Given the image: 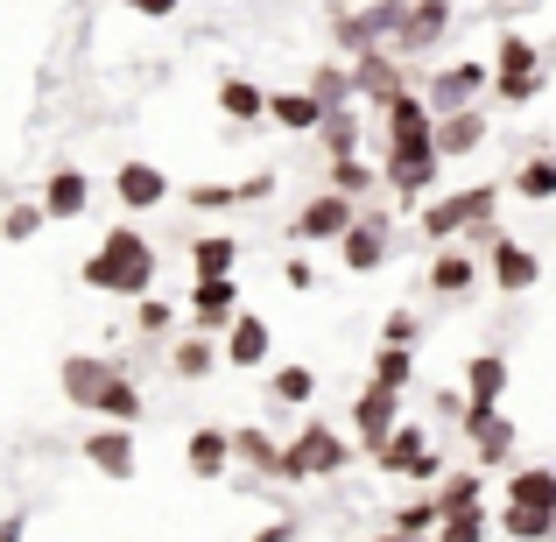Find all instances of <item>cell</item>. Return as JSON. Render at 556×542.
<instances>
[{
  "label": "cell",
  "mask_w": 556,
  "mask_h": 542,
  "mask_svg": "<svg viewBox=\"0 0 556 542\" xmlns=\"http://www.w3.org/2000/svg\"><path fill=\"white\" fill-rule=\"evenodd\" d=\"M121 8H135L141 22H169V14H177L184 0H121Z\"/></svg>",
  "instance_id": "f907efd6"
},
{
  "label": "cell",
  "mask_w": 556,
  "mask_h": 542,
  "mask_svg": "<svg viewBox=\"0 0 556 542\" xmlns=\"http://www.w3.org/2000/svg\"><path fill=\"white\" fill-rule=\"evenodd\" d=\"M380 177L394 184V198H402V204H422L437 184H444V163H437L430 149H416V155H388V163H380Z\"/></svg>",
  "instance_id": "e0dca14e"
},
{
  "label": "cell",
  "mask_w": 556,
  "mask_h": 542,
  "mask_svg": "<svg viewBox=\"0 0 556 542\" xmlns=\"http://www.w3.org/2000/svg\"><path fill=\"white\" fill-rule=\"evenodd\" d=\"M472 282H479V261L465 254L458 240H451V247H437L430 282H422V289H437V297H472Z\"/></svg>",
  "instance_id": "d4e9b609"
},
{
  "label": "cell",
  "mask_w": 556,
  "mask_h": 542,
  "mask_svg": "<svg viewBox=\"0 0 556 542\" xmlns=\"http://www.w3.org/2000/svg\"><path fill=\"white\" fill-rule=\"evenodd\" d=\"M275 177H247V184H190V204L198 212H232V204H254V198H268Z\"/></svg>",
  "instance_id": "f546056e"
},
{
  "label": "cell",
  "mask_w": 556,
  "mask_h": 542,
  "mask_svg": "<svg viewBox=\"0 0 556 542\" xmlns=\"http://www.w3.org/2000/svg\"><path fill=\"white\" fill-rule=\"evenodd\" d=\"M331 247H339L345 275H374V268H388V212H353V226H345Z\"/></svg>",
  "instance_id": "9c48e42d"
},
{
  "label": "cell",
  "mask_w": 556,
  "mask_h": 542,
  "mask_svg": "<svg viewBox=\"0 0 556 542\" xmlns=\"http://www.w3.org/2000/svg\"><path fill=\"white\" fill-rule=\"evenodd\" d=\"M36 232H42V212H36V204H8V212H0V240L22 247V240H36Z\"/></svg>",
  "instance_id": "7dc6e473"
},
{
  "label": "cell",
  "mask_w": 556,
  "mask_h": 542,
  "mask_svg": "<svg viewBox=\"0 0 556 542\" xmlns=\"http://www.w3.org/2000/svg\"><path fill=\"white\" fill-rule=\"evenodd\" d=\"M184 465H190V479H226V465H232V444H226V430H218V423L190 430V444H184Z\"/></svg>",
  "instance_id": "f1b7e54d"
},
{
  "label": "cell",
  "mask_w": 556,
  "mask_h": 542,
  "mask_svg": "<svg viewBox=\"0 0 556 542\" xmlns=\"http://www.w3.org/2000/svg\"><path fill=\"white\" fill-rule=\"evenodd\" d=\"M339 42H345V50H367V28H359V14H339Z\"/></svg>",
  "instance_id": "816d5d0a"
},
{
  "label": "cell",
  "mask_w": 556,
  "mask_h": 542,
  "mask_svg": "<svg viewBox=\"0 0 556 542\" xmlns=\"http://www.w3.org/2000/svg\"><path fill=\"white\" fill-rule=\"evenodd\" d=\"M479 92H486V64H437L422 106H430V113H451V106H472Z\"/></svg>",
  "instance_id": "d6986e66"
},
{
  "label": "cell",
  "mask_w": 556,
  "mask_h": 542,
  "mask_svg": "<svg viewBox=\"0 0 556 542\" xmlns=\"http://www.w3.org/2000/svg\"><path fill=\"white\" fill-rule=\"evenodd\" d=\"M345 465H353V444H345L331 423H303V430L282 444L275 479H282V487H303V479H339Z\"/></svg>",
  "instance_id": "7a4b0ae2"
},
{
  "label": "cell",
  "mask_w": 556,
  "mask_h": 542,
  "mask_svg": "<svg viewBox=\"0 0 556 542\" xmlns=\"http://www.w3.org/2000/svg\"><path fill=\"white\" fill-rule=\"evenodd\" d=\"M240 268V240L232 232H198L190 240V275H232Z\"/></svg>",
  "instance_id": "d6a6232c"
},
{
  "label": "cell",
  "mask_w": 556,
  "mask_h": 542,
  "mask_svg": "<svg viewBox=\"0 0 556 542\" xmlns=\"http://www.w3.org/2000/svg\"><path fill=\"white\" fill-rule=\"evenodd\" d=\"M444 28H451V0H408V8H402V28H394V42H402V50H430Z\"/></svg>",
  "instance_id": "44dd1931"
},
{
  "label": "cell",
  "mask_w": 556,
  "mask_h": 542,
  "mask_svg": "<svg viewBox=\"0 0 556 542\" xmlns=\"http://www.w3.org/2000/svg\"><path fill=\"white\" fill-rule=\"evenodd\" d=\"M303 92H311L317 106H345V99H353V71H345V64H317Z\"/></svg>",
  "instance_id": "7bdbcfd3"
},
{
  "label": "cell",
  "mask_w": 556,
  "mask_h": 542,
  "mask_svg": "<svg viewBox=\"0 0 556 542\" xmlns=\"http://www.w3.org/2000/svg\"><path fill=\"white\" fill-rule=\"evenodd\" d=\"M515 8H543V0H507V14H515Z\"/></svg>",
  "instance_id": "6f0895ef"
},
{
  "label": "cell",
  "mask_w": 556,
  "mask_h": 542,
  "mask_svg": "<svg viewBox=\"0 0 556 542\" xmlns=\"http://www.w3.org/2000/svg\"><path fill=\"white\" fill-rule=\"evenodd\" d=\"M493 529L515 535V542H549L556 535V515H543V507H501V515H493Z\"/></svg>",
  "instance_id": "74e56055"
},
{
  "label": "cell",
  "mask_w": 556,
  "mask_h": 542,
  "mask_svg": "<svg viewBox=\"0 0 556 542\" xmlns=\"http://www.w3.org/2000/svg\"><path fill=\"white\" fill-rule=\"evenodd\" d=\"M507 380H515V366H507V353H472L465 360V402H493L501 408V394H507Z\"/></svg>",
  "instance_id": "cb8c5ba5"
},
{
  "label": "cell",
  "mask_w": 556,
  "mask_h": 542,
  "mask_svg": "<svg viewBox=\"0 0 556 542\" xmlns=\"http://www.w3.org/2000/svg\"><path fill=\"white\" fill-rule=\"evenodd\" d=\"M458 408H465V394H458V388L437 394V416H444V423H458Z\"/></svg>",
  "instance_id": "db71d44e"
},
{
  "label": "cell",
  "mask_w": 556,
  "mask_h": 542,
  "mask_svg": "<svg viewBox=\"0 0 556 542\" xmlns=\"http://www.w3.org/2000/svg\"><path fill=\"white\" fill-rule=\"evenodd\" d=\"M155 268H163V261H155V240H149V232L113 226L106 240L85 254L78 282L99 289V297H127V303H135V297H149V289H155Z\"/></svg>",
  "instance_id": "6da1fadb"
},
{
  "label": "cell",
  "mask_w": 556,
  "mask_h": 542,
  "mask_svg": "<svg viewBox=\"0 0 556 542\" xmlns=\"http://www.w3.org/2000/svg\"><path fill=\"white\" fill-rule=\"evenodd\" d=\"M325 177H331L325 190H339V198H353V204H359V198H374L380 169L367 163V155H331V169H325Z\"/></svg>",
  "instance_id": "836d02e7"
},
{
  "label": "cell",
  "mask_w": 556,
  "mask_h": 542,
  "mask_svg": "<svg viewBox=\"0 0 556 542\" xmlns=\"http://www.w3.org/2000/svg\"><path fill=\"white\" fill-rule=\"evenodd\" d=\"M501 507H543V515H556V472L549 465H515L501 487Z\"/></svg>",
  "instance_id": "7402d4cb"
},
{
  "label": "cell",
  "mask_w": 556,
  "mask_h": 542,
  "mask_svg": "<svg viewBox=\"0 0 556 542\" xmlns=\"http://www.w3.org/2000/svg\"><path fill=\"white\" fill-rule=\"evenodd\" d=\"M367 458L380 465V472H394V479H416V487H437V472H444V458H437V444H430L422 423H394Z\"/></svg>",
  "instance_id": "277c9868"
},
{
  "label": "cell",
  "mask_w": 556,
  "mask_h": 542,
  "mask_svg": "<svg viewBox=\"0 0 556 542\" xmlns=\"http://www.w3.org/2000/svg\"><path fill=\"white\" fill-rule=\"evenodd\" d=\"M261 85L254 78H218V113H226V121H261Z\"/></svg>",
  "instance_id": "ab89813d"
},
{
  "label": "cell",
  "mask_w": 556,
  "mask_h": 542,
  "mask_svg": "<svg viewBox=\"0 0 556 542\" xmlns=\"http://www.w3.org/2000/svg\"><path fill=\"white\" fill-rule=\"evenodd\" d=\"M268 402H275V408L317 402V374H311V366H275V374H268Z\"/></svg>",
  "instance_id": "e575fe53"
},
{
  "label": "cell",
  "mask_w": 556,
  "mask_h": 542,
  "mask_svg": "<svg viewBox=\"0 0 556 542\" xmlns=\"http://www.w3.org/2000/svg\"><path fill=\"white\" fill-rule=\"evenodd\" d=\"M416 311H388V325H380V345H416Z\"/></svg>",
  "instance_id": "c3c4849f"
},
{
  "label": "cell",
  "mask_w": 556,
  "mask_h": 542,
  "mask_svg": "<svg viewBox=\"0 0 556 542\" xmlns=\"http://www.w3.org/2000/svg\"><path fill=\"white\" fill-rule=\"evenodd\" d=\"M212 366H218V339H204V331H190V339L169 345V374L190 380V388H198V380H212Z\"/></svg>",
  "instance_id": "1f68e13d"
},
{
  "label": "cell",
  "mask_w": 556,
  "mask_h": 542,
  "mask_svg": "<svg viewBox=\"0 0 556 542\" xmlns=\"http://www.w3.org/2000/svg\"><path fill=\"white\" fill-rule=\"evenodd\" d=\"M493 204H501V184H472V190H451V198H422V212H416V232H422L430 247H451L465 226L493 218Z\"/></svg>",
  "instance_id": "3957f363"
},
{
  "label": "cell",
  "mask_w": 556,
  "mask_h": 542,
  "mask_svg": "<svg viewBox=\"0 0 556 542\" xmlns=\"http://www.w3.org/2000/svg\"><path fill=\"white\" fill-rule=\"evenodd\" d=\"M282 282H289V289H317V268H311L303 254H289V261H282Z\"/></svg>",
  "instance_id": "681fc988"
},
{
  "label": "cell",
  "mask_w": 556,
  "mask_h": 542,
  "mask_svg": "<svg viewBox=\"0 0 556 542\" xmlns=\"http://www.w3.org/2000/svg\"><path fill=\"white\" fill-rule=\"evenodd\" d=\"M486 92L501 99V106H535V99L549 92V64L543 71H486Z\"/></svg>",
  "instance_id": "4dcf8cb0"
},
{
  "label": "cell",
  "mask_w": 556,
  "mask_h": 542,
  "mask_svg": "<svg viewBox=\"0 0 556 542\" xmlns=\"http://www.w3.org/2000/svg\"><path fill=\"white\" fill-rule=\"evenodd\" d=\"M493 535V507L479 501V507H465V515H444L430 529V542H486Z\"/></svg>",
  "instance_id": "f35d334b"
},
{
  "label": "cell",
  "mask_w": 556,
  "mask_h": 542,
  "mask_svg": "<svg viewBox=\"0 0 556 542\" xmlns=\"http://www.w3.org/2000/svg\"><path fill=\"white\" fill-rule=\"evenodd\" d=\"M374 380L402 394L408 380H416V345H380V353H374Z\"/></svg>",
  "instance_id": "b9f144b4"
},
{
  "label": "cell",
  "mask_w": 556,
  "mask_h": 542,
  "mask_svg": "<svg viewBox=\"0 0 556 542\" xmlns=\"http://www.w3.org/2000/svg\"><path fill=\"white\" fill-rule=\"evenodd\" d=\"M261 121H275L282 135H311V127L325 121V106L296 85V92H268V99H261Z\"/></svg>",
  "instance_id": "484cf974"
},
{
  "label": "cell",
  "mask_w": 556,
  "mask_h": 542,
  "mask_svg": "<svg viewBox=\"0 0 556 542\" xmlns=\"http://www.w3.org/2000/svg\"><path fill=\"white\" fill-rule=\"evenodd\" d=\"M232 311H240V282L232 275H190V325L204 339H218L232 325Z\"/></svg>",
  "instance_id": "8fae6325"
},
{
  "label": "cell",
  "mask_w": 556,
  "mask_h": 542,
  "mask_svg": "<svg viewBox=\"0 0 556 542\" xmlns=\"http://www.w3.org/2000/svg\"><path fill=\"white\" fill-rule=\"evenodd\" d=\"M437 521H444V515H437V501L422 493V501H402V507H394V515H388V529H402V535H422V542H430Z\"/></svg>",
  "instance_id": "ee69618b"
},
{
  "label": "cell",
  "mask_w": 556,
  "mask_h": 542,
  "mask_svg": "<svg viewBox=\"0 0 556 542\" xmlns=\"http://www.w3.org/2000/svg\"><path fill=\"white\" fill-rule=\"evenodd\" d=\"M113 198H121L127 212H163V204H169V177H163L155 163H141V155H135V163L113 169Z\"/></svg>",
  "instance_id": "ac0fdd59"
},
{
  "label": "cell",
  "mask_w": 556,
  "mask_h": 542,
  "mask_svg": "<svg viewBox=\"0 0 556 542\" xmlns=\"http://www.w3.org/2000/svg\"><path fill=\"white\" fill-rule=\"evenodd\" d=\"M353 212H359L353 198H339V190H317V198L303 204L296 218H289V240H296V247H331L345 226H353Z\"/></svg>",
  "instance_id": "30bf717a"
},
{
  "label": "cell",
  "mask_w": 556,
  "mask_h": 542,
  "mask_svg": "<svg viewBox=\"0 0 556 542\" xmlns=\"http://www.w3.org/2000/svg\"><path fill=\"white\" fill-rule=\"evenodd\" d=\"M141 408H149V402H141V388L127 380V366H113V374H106V388L92 394V416H99V423H127V430H135V423H141Z\"/></svg>",
  "instance_id": "603a6c76"
},
{
  "label": "cell",
  "mask_w": 556,
  "mask_h": 542,
  "mask_svg": "<svg viewBox=\"0 0 556 542\" xmlns=\"http://www.w3.org/2000/svg\"><path fill=\"white\" fill-rule=\"evenodd\" d=\"M85 465L92 472H106V479H135V430L127 423H99L92 437H85Z\"/></svg>",
  "instance_id": "9a60e30c"
},
{
  "label": "cell",
  "mask_w": 556,
  "mask_h": 542,
  "mask_svg": "<svg viewBox=\"0 0 556 542\" xmlns=\"http://www.w3.org/2000/svg\"><path fill=\"white\" fill-rule=\"evenodd\" d=\"M311 135L325 141V155H359V113H345V106H325V121H317Z\"/></svg>",
  "instance_id": "8d00e7d4"
},
{
  "label": "cell",
  "mask_w": 556,
  "mask_h": 542,
  "mask_svg": "<svg viewBox=\"0 0 556 542\" xmlns=\"http://www.w3.org/2000/svg\"><path fill=\"white\" fill-rule=\"evenodd\" d=\"M486 135H493V121L479 113V99H472V106H451V113L430 121V155H437V163H465V155L486 149Z\"/></svg>",
  "instance_id": "5b68a950"
},
{
  "label": "cell",
  "mask_w": 556,
  "mask_h": 542,
  "mask_svg": "<svg viewBox=\"0 0 556 542\" xmlns=\"http://www.w3.org/2000/svg\"><path fill=\"white\" fill-rule=\"evenodd\" d=\"M106 374H113L106 353H71L64 366H56V380H64V402H71V408H92V394L106 388Z\"/></svg>",
  "instance_id": "ffe728a7"
},
{
  "label": "cell",
  "mask_w": 556,
  "mask_h": 542,
  "mask_svg": "<svg viewBox=\"0 0 556 542\" xmlns=\"http://www.w3.org/2000/svg\"><path fill=\"white\" fill-rule=\"evenodd\" d=\"M169 317H177V311H169V297H135V331H141V339H163Z\"/></svg>",
  "instance_id": "bcb514c9"
},
{
  "label": "cell",
  "mask_w": 556,
  "mask_h": 542,
  "mask_svg": "<svg viewBox=\"0 0 556 542\" xmlns=\"http://www.w3.org/2000/svg\"><path fill=\"white\" fill-rule=\"evenodd\" d=\"M458 423H465V437H472V465L479 472H493V465L515 458V423H507L493 402H465Z\"/></svg>",
  "instance_id": "8992f818"
},
{
  "label": "cell",
  "mask_w": 556,
  "mask_h": 542,
  "mask_svg": "<svg viewBox=\"0 0 556 542\" xmlns=\"http://www.w3.org/2000/svg\"><path fill=\"white\" fill-rule=\"evenodd\" d=\"M486 275L501 297H529L535 282H543V261H535V247H521L515 232H493L486 240Z\"/></svg>",
  "instance_id": "ba28073f"
},
{
  "label": "cell",
  "mask_w": 556,
  "mask_h": 542,
  "mask_svg": "<svg viewBox=\"0 0 556 542\" xmlns=\"http://www.w3.org/2000/svg\"><path fill=\"white\" fill-rule=\"evenodd\" d=\"M268 325H261L254 311H232V325L218 331V360L226 366H240V374H261V366H268Z\"/></svg>",
  "instance_id": "4fadbf2b"
},
{
  "label": "cell",
  "mask_w": 556,
  "mask_h": 542,
  "mask_svg": "<svg viewBox=\"0 0 556 542\" xmlns=\"http://www.w3.org/2000/svg\"><path fill=\"white\" fill-rule=\"evenodd\" d=\"M226 444H232V465H247V472H261V479H275V465H282V444H275L261 423H240V430H226Z\"/></svg>",
  "instance_id": "83f0119b"
},
{
  "label": "cell",
  "mask_w": 556,
  "mask_h": 542,
  "mask_svg": "<svg viewBox=\"0 0 556 542\" xmlns=\"http://www.w3.org/2000/svg\"><path fill=\"white\" fill-rule=\"evenodd\" d=\"M374 113H380V127H388V155H416V149H430V121H437V113L422 106V92H408V85H402V92L380 99Z\"/></svg>",
  "instance_id": "52a82bcc"
},
{
  "label": "cell",
  "mask_w": 556,
  "mask_h": 542,
  "mask_svg": "<svg viewBox=\"0 0 556 542\" xmlns=\"http://www.w3.org/2000/svg\"><path fill=\"white\" fill-rule=\"evenodd\" d=\"M36 212H42V226H64V218H85L92 212V177L85 169H50L42 177V198H36Z\"/></svg>",
  "instance_id": "7c38bea8"
},
{
  "label": "cell",
  "mask_w": 556,
  "mask_h": 542,
  "mask_svg": "<svg viewBox=\"0 0 556 542\" xmlns=\"http://www.w3.org/2000/svg\"><path fill=\"white\" fill-rule=\"evenodd\" d=\"M402 423V394L394 388H380V380H367L359 388V402H353V437H359V451H374L380 437Z\"/></svg>",
  "instance_id": "2e32d148"
},
{
  "label": "cell",
  "mask_w": 556,
  "mask_h": 542,
  "mask_svg": "<svg viewBox=\"0 0 556 542\" xmlns=\"http://www.w3.org/2000/svg\"><path fill=\"white\" fill-rule=\"evenodd\" d=\"M353 92L367 99V106H380V99H394L402 92V64H394V50L388 42H367V50H353Z\"/></svg>",
  "instance_id": "5bb4252c"
},
{
  "label": "cell",
  "mask_w": 556,
  "mask_h": 542,
  "mask_svg": "<svg viewBox=\"0 0 556 542\" xmlns=\"http://www.w3.org/2000/svg\"><path fill=\"white\" fill-rule=\"evenodd\" d=\"M374 542H422V535H402V529H380Z\"/></svg>",
  "instance_id": "9f6ffc18"
},
{
  "label": "cell",
  "mask_w": 556,
  "mask_h": 542,
  "mask_svg": "<svg viewBox=\"0 0 556 542\" xmlns=\"http://www.w3.org/2000/svg\"><path fill=\"white\" fill-rule=\"evenodd\" d=\"M402 8H408V0H374V8L359 14V28H367V42H394V28H402Z\"/></svg>",
  "instance_id": "f6af8a7d"
},
{
  "label": "cell",
  "mask_w": 556,
  "mask_h": 542,
  "mask_svg": "<svg viewBox=\"0 0 556 542\" xmlns=\"http://www.w3.org/2000/svg\"><path fill=\"white\" fill-rule=\"evenodd\" d=\"M22 535H28V521H22V515H8V521H0V542H22Z\"/></svg>",
  "instance_id": "11a10c76"
},
{
  "label": "cell",
  "mask_w": 556,
  "mask_h": 542,
  "mask_svg": "<svg viewBox=\"0 0 556 542\" xmlns=\"http://www.w3.org/2000/svg\"><path fill=\"white\" fill-rule=\"evenodd\" d=\"M430 501H437V515H465V507H479V501H486V472H479V465H458V472H437Z\"/></svg>",
  "instance_id": "4316f807"
},
{
  "label": "cell",
  "mask_w": 556,
  "mask_h": 542,
  "mask_svg": "<svg viewBox=\"0 0 556 542\" xmlns=\"http://www.w3.org/2000/svg\"><path fill=\"white\" fill-rule=\"evenodd\" d=\"M486 71H543V42L515 36V28H501V50H493Z\"/></svg>",
  "instance_id": "60d3db41"
},
{
  "label": "cell",
  "mask_w": 556,
  "mask_h": 542,
  "mask_svg": "<svg viewBox=\"0 0 556 542\" xmlns=\"http://www.w3.org/2000/svg\"><path fill=\"white\" fill-rule=\"evenodd\" d=\"M515 198H529V204H549L556 198V155L549 149H535L529 163L515 169Z\"/></svg>",
  "instance_id": "d590c367"
},
{
  "label": "cell",
  "mask_w": 556,
  "mask_h": 542,
  "mask_svg": "<svg viewBox=\"0 0 556 542\" xmlns=\"http://www.w3.org/2000/svg\"><path fill=\"white\" fill-rule=\"evenodd\" d=\"M254 542H296V521H268V529H254Z\"/></svg>",
  "instance_id": "f5cc1de1"
}]
</instances>
